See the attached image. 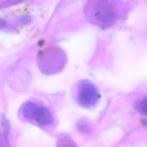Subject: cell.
I'll use <instances>...</instances> for the list:
<instances>
[{
    "instance_id": "6da1fadb",
    "label": "cell",
    "mask_w": 147,
    "mask_h": 147,
    "mask_svg": "<svg viewBox=\"0 0 147 147\" xmlns=\"http://www.w3.org/2000/svg\"><path fill=\"white\" fill-rule=\"evenodd\" d=\"M22 115L27 120L42 126L50 125L53 121V116L48 109L34 102H27L23 106Z\"/></svg>"
},
{
    "instance_id": "7a4b0ae2",
    "label": "cell",
    "mask_w": 147,
    "mask_h": 147,
    "mask_svg": "<svg viewBox=\"0 0 147 147\" xmlns=\"http://www.w3.org/2000/svg\"><path fill=\"white\" fill-rule=\"evenodd\" d=\"M98 99V92L96 86L89 81L81 82L78 90V100L84 107L93 106Z\"/></svg>"
},
{
    "instance_id": "3957f363",
    "label": "cell",
    "mask_w": 147,
    "mask_h": 147,
    "mask_svg": "<svg viewBox=\"0 0 147 147\" xmlns=\"http://www.w3.org/2000/svg\"><path fill=\"white\" fill-rule=\"evenodd\" d=\"M136 108L142 114L147 116V96L143 98L136 103Z\"/></svg>"
}]
</instances>
